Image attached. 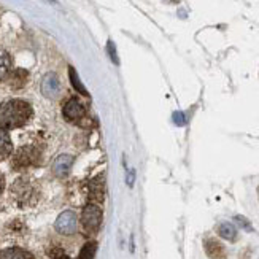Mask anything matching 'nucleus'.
I'll return each mask as SVG.
<instances>
[{
	"label": "nucleus",
	"mask_w": 259,
	"mask_h": 259,
	"mask_svg": "<svg viewBox=\"0 0 259 259\" xmlns=\"http://www.w3.org/2000/svg\"><path fill=\"white\" fill-rule=\"evenodd\" d=\"M32 116V107L24 100L13 99L0 104V129H16L24 126Z\"/></svg>",
	"instance_id": "nucleus-1"
},
{
	"label": "nucleus",
	"mask_w": 259,
	"mask_h": 259,
	"mask_svg": "<svg viewBox=\"0 0 259 259\" xmlns=\"http://www.w3.org/2000/svg\"><path fill=\"white\" fill-rule=\"evenodd\" d=\"M56 231L64 234V235H72L76 232V228H78V218L75 215V211L72 210H65L62 211L61 215L56 220Z\"/></svg>",
	"instance_id": "nucleus-2"
},
{
	"label": "nucleus",
	"mask_w": 259,
	"mask_h": 259,
	"mask_svg": "<svg viewBox=\"0 0 259 259\" xmlns=\"http://www.w3.org/2000/svg\"><path fill=\"white\" fill-rule=\"evenodd\" d=\"M81 223L83 228L89 232L96 231L100 223H102V210H100L96 204H89L84 207L83 215H81Z\"/></svg>",
	"instance_id": "nucleus-3"
},
{
	"label": "nucleus",
	"mask_w": 259,
	"mask_h": 259,
	"mask_svg": "<svg viewBox=\"0 0 259 259\" xmlns=\"http://www.w3.org/2000/svg\"><path fill=\"white\" fill-rule=\"evenodd\" d=\"M84 113H86V110H84L83 104L75 97L69 99L64 105V116H65V119H69L72 122L81 121L84 118Z\"/></svg>",
	"instance_id": "nucleus-4"
},
{
	"label": "nucleus",
	"mask_w": 259,
	"mask_h": 259,
	"mask_svg": "<svg viewBox=\"0 0 259 259\" xmlns=\"http://www.w3.org/2000/svg\"><path fill=\"white\" fill-rule=\"evenodd\" d=\"M61 91V83H59V78L56 73H48L43 76L41 80V94L48 99H54L58 97Z\"/></svg>",
	"instance_id": "nucleus-5"
},
{
	"label": "nucleus",
	"mask_w": 259,
	"mask_h": 259,
	"mask_svg": "<svg viewBox=\"0 0 259 259\" xmlns=\"http://www.w3.org/2000/svg\"><path fill=\"white\" fill-rule=\"evenodd\" d=\"M38 159V151L35 148H32V146H24V148H21L15 159H13V165L15 167H27V165H32L35 164V161Z\"/></svg>",
	"instance_id": "nucleus-6"
},
{
	"label": "nucleus",
	"mask_w": 259,
	"mask_h": 259,
	"mask_svg": "<svg viewBox=\"0 0 259 259\" xmlns=\"http://www.w3.org/2000/svg\"><path fill=\"white\" fill-rule=\"evenodd\" d=\"M72 164H73V157L69 156V154H61L56 157V161L53 164V172L56 177H65L69 175L70 168H72Z\"/></svg>",
	"instance_id": "nucleus-7"
},
{
	"label": "nucleus",
	"mask_w": 259,
	"mask_h": 259,
	"mask_svg": "<svg viewBox=\"0 0 259 259\" xmlns=\"http://www.w3.org/2000/svg\"><path fill=\"white\" fill-rule=\"evenodd\" d=\"M205 250H207V254L211 257V259H224V248L217 242V240H207L205 242Z\"/></svg>",
	"instance_id": "nucleus-8"
},
{
	"label": "nucleus",
	"mask_w": 259,
	"mask_h": 259,
	"mask_svg": "<svg viewBox=\"0 0 259 259\" xmlns=\"http://www.w3.org/2000/svg\"><path fill=\"white\" fill-rule=\"evenodd\" d=\"M218 234L224 240H229V242H234L237 239V229H235V226L231 223H221L218 228Z\"/></svg>",
	"instance_id": "nucleus-9"
},
{
	"label": "nucleus",
	"mask_w": 259,
	"mask_h": 259,
	"mask_svg": "<svg viewBox=\"0 0 259 259\" xmlns=\"http://www.w3.org/2000/svg\"><path fill=\"white\" fill-rule=\"evenodd\" d=\"M10 153H11V140L8 137L7 131L0 129V161L8 157Z\"/></svg>",
	"instance_id": "nucleus-10"
},
{
	"label": "nucleus",
	"mask_w": 259,
	"mask_h": 259,
	"mask_svg": "<svg viewBox=\"0 0 259 259\" xmlns=\"http://www.w3.org/2000/svg\"><path fill=\"white\" fill-rule=\"evenodd\" d=\"M10 67H11L10 54L4 50H0V80L7 76V73L10 72Z\"/></svg>",
	"instance_id": "nucleus-11"
},
{
	"label": "nucleus",
	"mask_w": 259,
	"mask_h": 259,
	"mask_svg": "<svg viewBox=\"0 0 259 259\" xmlns=\"http://www.w3.org/2000/svg\"><path fill=\"white\" fill-rule=\"evenodd\" d=\"M69 75H70V81H72V86L76 89V91L80 93V94H83V96H86V97H89V93L86 91V88L81 84L80 78H78V73H76V70L73 69V67H70V69H69Z\"/></svg>",
	"instance_id": "nucleus-12"
},
{
	"label": "nucleus",
	"mask_w": 259,
	"mask_h": 259,
	"mask_svg": "<svg viewBox=\"0 0 259 259\" xmlns=\"http://www.w3.org/2000/svg\"><path fill=\"white\" fill-rule=\"evenodd\" d=\"M89 189H91V197L93 199H97V200H102L104 197V180H94V182L91 183V186H89Z\"/></svg>",
	"instance_id": "nucleus-13"
},
{
	"label": "nucleus",
	"mask_w": 259,
	"mask_h": 259,
	"mask_svg": "<svg viewBox=\"0 0 259 259\" xmlns=\"http://www.w3.org/2000/svg\"><path fill=\"white\" fill-rule=\"evenodd\" d=\"M0 259H27V256L18 248H8L0 251Z\"/></svg>",
	"instance_id": "nucleus-14"
},
{
	"label": "nucleus",
	"mask_w": 259,
	"mask_h": 259,
	"mask_svg": "<svg viewBox=\"0 0 259 259\" xmlns=\"http://www.w3.org/2000/svg\"><path fill=\"white\" fill-rule=\"evenodd\" d=\"M96 248L97 245L94 242H89L83 246L81 250V254H80V259H94V254H96Z\"/></svg>",
	"instance_id": "nucleus-15"
},
{
	"label": "nucleus",
	"mask_w": 259,
	"mask_h": 259,
	"mask_svg": "<svg viewBox=\"0 0 259 259\" xmlns=\"http://www.w3.org/2000/svg\"><path fill=\"white\" fill-rule=\"evenodd\" d=\"M107 51H108L110 59L118 65V64H119V61H118V54H116V47H115V43L111 41V40H110V41H108V45H107Z\"/></svg>",
	"instance_id": "nucleus-16"
},
{
	"label": "nucleus",
	"mask_w": 259,
	"mask_h": 259,
	"mask_svg": "<svg viewBox=\"0 0 259 259\" xmlns=\"http://www.w3.org/2000/svg\"><path fill=\"white\" fill-rule=\"evenodd\" d=\"M174 122L177 126H185L186 118H185V115L182 113V111H175V113H174Z\"/></svg>",
	"instance_id": "nucleus-17"
},
{
	"label": "nucleus",
	"mask_w": 259,
	"mask_h": 259,
	"mask_svg": "<svg viewBox=\"0 0 259 259\" xmlns=\"http://www.w3.org/2000/svg\"><path fill=\"white\" fill-rule=\"evenodd\" d=\"M235 221H237L239 224H240V226L245 229V231H251V226H250V223L248 221H246L243 217H235Z\"/></svg>",
	"instance_id": "nucleus-18"
},
{
	"label": "nucleus",
	"mask_w": 259,
	"mask_h": 259,
	"mask_svg": "<svg viewBox=\"0 0 259 259\" xmlns=\"http://www.w3.org/2000/svg\"><path fill=\"white\" fill-rule=\"evenodd\" d=\"M134 178H135V170H129L127 172V186H132L134 185Z\"/></svg>",
	"instance_id": "nucleus-19"
},
{
	"label": "nucleus",
	"mask_w": 259,
	"mask_h": 259,
	"mask_svg": "<svg viewBox=\"0 0 259 259\" xmlns=\"http://www.w3.org/2000/svg\"><path fill=\"white\" fill-rule=\"evenodd\" d=\"M2 189H4V177L0 175V193H2Z\"/></svg>",
	"instance_id": "nucleus-20"
}]
</instances>
